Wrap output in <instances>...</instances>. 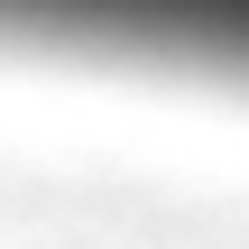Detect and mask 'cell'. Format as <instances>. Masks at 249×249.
Wrapping results in <instances>:
<instances>
[{
    "label": "cell",
    "mask_w": 249,
    "mask_h": 249,
    "mask_svg": "<svg viewBox=\"0 0 249 249\" xmlns=\"http://www.w3.org/2000/svg\"><path fill=\"white\" fill-rule=\"evenodd\" d=\"M0 46L249 92V0H0Z\"/></svg>",
    "instance_id": "obj_1"
}]
</instances>
